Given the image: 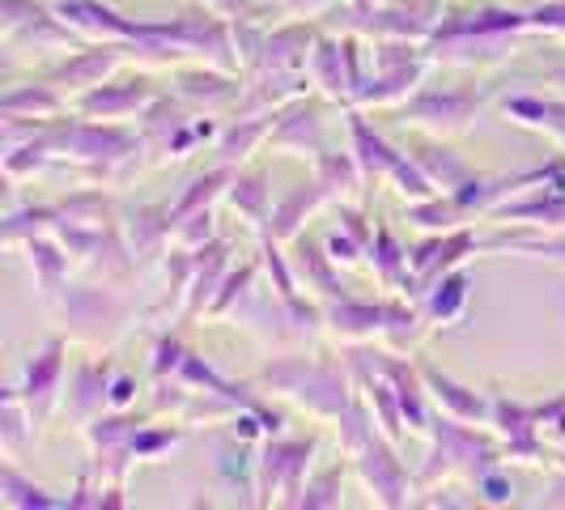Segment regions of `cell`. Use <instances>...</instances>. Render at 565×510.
Masks as SVG:
<instances>
[{"label":"cell","instance_id":"7","mask_svg":"<svg viewBox=\"0 0 565 510\" xmlns=\"http://www.w3.org/2000/svg\"><path fill=\"white\" fill-rule=\"evenodd\" d=\"M85 429V443L94 455V468L103 472V481L124 485L128 468L137 464V438L145 429V417H132L128 408H111V413H98Z\"/></svg>","mask_w":565,"mask_h":510},{"label":"cell","instance_id":"57","mask_svg":"<svg viewBox=\"0 0 565 510\" xmlns=\"http://www.w3.org/2000/svg\"><path fill=\"white\" fill-rule=\"evenodd\" d=\"M332 4H337V0H302L307 13H323V9H332Z\"/></svg>","mask_w":565,"mask_h":510},{"label":"cell","instance_id":"10","mask_svg":"<svg viewBox=\"0 0 565 510\" xmlns=\"http://www.w3.org/2000/svg\"><path fill=\"white\" fill-rule=\"evenodd\" d=\"M153 98L158 94H153L149 77L132 73V77H107L103 85L77 94L73 111L85 115V119H115V124H124V119H141Z\"/></svg>","mask_w":565,"mask_h":510},{"label":"cell","instance_id":"11","mask_svg":"<svg viewBox=\"0 0 565 510\" xmlns=\"http://www.w3.org/2000/svg\"><path fill=\"white\" fill-rule=\"evenodd\" d=\"M124 64V43H89V47H73L64 52V60H56L52 68H43V82H52L64 94H85L94 85H103L115 68Z\"/></svg>","mask_w":565,"mask_h":510},{"label":"cell","instance_id":"39","mask_svg":"<svg viewBox=\"0 0 565 510\" xmlns=\"http://www.w3.org/2000/svg\"><path fill=\"white\" fill-rule=\"evenodd\" d=\"M60 226V209L56 204H30V209H13L4 217V247H26L30 238L39 234H56Z\"/></svg>","mask_w":565,"mask_h":510},{"label":"cell","instance_id":"48","mask_svg":"<svg viewBox=\"0 0 565 510\" xmlns=\"http://www.w3.org/2000/svg\"><path fill=\"white\" fill-rule=\"evenodd\" d=\"M183 425H149L145 422L141 438H137V459H158L162 451H170L174 443H183Z\"/></svg>","mask_w":565,"mask_h":510},{"label":"cell","instance_id":"55","mask_svg":"<svg viewBox=\"0 0 565 510\" xmlns=\"http://www.w3.org/2000/svg\"><path fill=\"white\" fill-rule=\"evenodd\" d=\"M141 392V383L132 374H111V408H128Z\"/></svg>","mask_w":565,"mask_h":510},{"label":"cell","instance_id":"51","mask_svg":"<svg viewBox=\"0 0 565 510\" xmlns=\"http://www.w3.org/2000/svg\"><path fill=\"white\" fill-rule=\"evenodd\" d=\"M536 422H540V434H548V438L565 443V392L562 396H553L548 404H540Z\"/></svg>","mask_w":565,"mask_h":510},{"label":"cell","instance_id":"35","mask_svg":"<svg viewBox=\"0 0 565 510\" xmlns=\"http://www.w3.org/2000/svg\"><path fill=\"white\" fill-rule=\"evenodd\" d=\"M234 174H238V170L226 167V162H222V167H213V170H204V174H196V179L179 192V200L170 204V209H174V217H188V213H196V209H213L217 200H226Z\"/></svg>","mask_w":565,"mask_h":510},{"label":"cell","instance_id":"18","mask_svg":"<svg viewBox=\"0 0 565 510\" xmlns=\"http://www.w3.org/2000/svg\"><path fill=\"white\" fill-rule=\"evenodd\" d=\"M111 366H94V362H82V366L68 374V392H64V413L73 417V425H89L98 413L111 408Z\"/></svg>","mask_w":565,"mask_h":510},{"label":"cell","instance_id":"23","mask_svg":"<svg viewBox=\"0 0 565 510\" xmlns=\"http://www.w3.org/2000/svg\"><path fill=\"white\" fill-rule=\"evenodd\" d=\"M323 323H328L340 340L366 344V340L383 337L387 302H353V298H337V302L323 307Z\"/></svg>","mask_w":565,"mask_h":510},{"label":"cell","instance_id":"33","mask_svg":"<svg viewBox=\"0 0 565 510\" xmlns=\"http://www.w3.org/2000/svg\"><path fill=\"white\" fill-rule=\"evenodd\" d=\"M226 200L252 222V226H268V213H273V188H268V170H243L234 174V183H230Z\"/></svg>","mask_w":565,"mask_h":510},{"label":"cell","instance_id":"9","mask_svg":"<svg viewBox=\"0 0 565 510\" xmlns=\"http://www.w3.org/2000/svg\"><path fill=\"white\" fill-rule=\"evenodd\" d=\"M64 370H68V344H64V337H47L34 353H30L26 366H22L18 392H22V400L30 404V413H34V422L39 425L47 422L52 408L60 404Z\"/></svg>","mask_w":565,"mask_h":510},{"label":"cell","instance_id":"43","mask_svg":"<svg viewBox=\"0 0 565 510\" xmlns=\"http://www.w3.org/2000/svg\"><path fill=\"white\" fill-rule=\"evenodd\" d=\"M425 332L422 307H404V302H387V323H383V340L392 353H408Z\"/></svg>","mask_w":565,"mask_h":510},{"label":"cell","instance_id":"47","mask_svg":"<svg viewBox=\"0 0 565 510\" xmlns=\"http://www.w3.org/2000/svg\"><path fill=\"white\" fill-rule=\"evenodd\" d=\"M217 238V226H213V209H196L188 217H174V247L183 252H200Z\"/></svg>","mask_w":565,"mask_h":510},{"label":"cell","instance_id":"40","mask_svg":"<svg viewBox=\"0 0 565 510\" xmlns=\"http://www.w3.org/2000/svg\"><path fill=\"white\" fill-rule=\"evenodd\" d=\"M404 213H408V222H413V226L429 230V234H447V230H459L463 222H468V213L455 204L451 192H447V196L438 192V196L413 200Z\"/></svg>","mask_w":565,"mask_h":510},{"label":"cell","instance_id":"49","mask_svg":"<svg viewBox=\"0 0 565 510\" xmlns=\"http://www.w3.org/2000/svg\"><path fill=\"white\" fill-rule=\"evenodd\" d=\"M183 358H188V349L179 344V337H158L153 344V379H170V374H179L183 366Z\"/></svg>","mask_w":565,"mask_h":510},{"label":"cell","instance_id":"37","mask_svg":"<svg viewBox=\"0 0 565 510\" xmlns=\"http://www.w3.org/2000/svg\"><path fill=\"white\" fill-rule=\"evenodd\" d=\"M507 115L519 119L523 128L548 132L553 141L565 145V103H548V98H536V94H519V98L507 103Z\"/></svg>","mask_w":565,"mask_h":510},{"label":"cell","instance_id":"2","mask_svg":"<svg viewBox=\"0 0 565 510\" xmlns=\"http://www.w3.org/2000/svg\"><path fill=\"white\" fill-rule=\"evenodd\" d=\"M502 447L481 434L477 425L468 422H455V417H438V422L429 425V455H425V468L422 477H417V489H429V485L447 481L455 472H463V477H472V481H481L484 472H493V468H502Z\"/></svg>","mask_w":565,"mask_h":510},{"label":"cell","instance_id":"52","mask_svg":"<svg viewBox=\"0 0 565 510\" xmlns=\"http://www.w3.org/2000/svg\"><path fill=\"white\" fill-rule=\"evenodd\" d=\"M337 217H340V230H344V234H353V238L370 252V243H374V226L366 222V213H362V209H353V204H337Z\"/></svg>","mask_w":565,"mask_h":510},{"label":"cell","instance_id":"15","mask_svg":"<svg viewBox=\"0 0 565 510\" xmlns=\"http://www.w3.org/2000/svg\"><path fill=\"white\" fill-rule=\"evenodd\" d=\"M60 18L77 30L82 39H98V43H132L145 34V22H132L124 13H115L98 0H52Z\"/></svg>","mask_w":565,"mask_h":510},{"label":"cell","instance_id":"54","mask_svg":"<svg viewBox=\"0 0 565 510\" xmlns=\"http://www.w3.org/2000/svg\"><path fill=\"white\" fill-rule=\"evenodd\" d=\"M323 247H328V255H332L337 264H358V259L366 255V247H362L353 234H344V230H337V234H332Z\"/></svg>","mask_w":565,"mask_h":510},{"label":"cell","instance_id":"34","mask_svg":"<svg viewBox=\"0 0 565 510\" xmlns=\"http://www.w3.org/2000/svg\"><path fill=\"white\" fill-rule=\"evenodd\" d=\"M0 507H9V510H52V507H68V498H56L52 489L26 481V477L18 472V464H13V459H4V468H0Z\"/></svg>","mask_w":565,"mask_h":510},{"label":"cell","instance_id":"36","mask_svg":"<svg viewBox=\"0 0 565 510\" xmlns=\"http://www.w3.org/2000/svg\"><path fill=\"white\" fill-rule=\"evenodd\" d=\"M34 425L39 422H34V413H30V404L22 400V392L18 387H4L0 392V443H4L9 459L34 438Z\"/></svg>","mask_w":565,"mask_h":510},{"label":"cell","instance_id":"24","mask_svg":"<svg viewBox=\"0 0 565 510\" xmlns=\"http://www.w3.org/2000/svg\"><path fill=\"white\" fill-rule=\"evenodd\" d=\"M289 264H294L298 281L307 285V289H315L323 302H337V298H344V294H340L337 259L328 255V247L311 243L307 234H298V238L289 243Z\"/></svg>","mask_w":565,"mask_h":510},{"label":"cell","instance_id":"12","mask_svg":"<svg viewBox=\"0 0 565 510\" xmlns=\"http://www.w3.org/2000/svg\"><path fill=\"white\" fill-rule=\"evenodd\" d=\"M353 464H358L366 489L374 493V502H383V507H404V502H408L413 481H408V468L399 464L396 443H392L387 434H383V438L374 434L366 447L353 455Z\"/></svg>","mask_w":565,"mask_h":510},{"label":"cell","instance_id":"14","mask_svg":"<svg viewBox=\"0 0 565 510\" xmlns=\"http://www.w3.org/2000/svg\"><path fill=\"white\" fill-rule=\"evenodd\" d=\"M268 149L294 153V158H307V153L315 158L323 149V103L302 94L289 107H281L277 124H273V137H268Z\"/></svg>","mask_w":565,"mask_h":510},{"label":"cell","instance_id":"45","mask_svg":"<svg viewBox=\"0 0 565 510\" xmlns=\"http://www.w3.org/2000/svg\"><path fill=\"white\" fill-rule=\"evenodd\" d=\"M387 183L404 196V204L425 200V196H438V188H434V179L422 170V162H417V158H404V153H399V162L392 167V174H387Z\"/></svg>","mask_w":565,"mask_h":510},{"label":"cell","instance_id":"27","mask_svg":"<svg viewBox=\"0 0 565 510\" xmlns=\"http://www.w3.org/2000/svg\"><path fill=\"white\" fill-rule=\"evenodd\" d=\"M307 73H311V85L323 89V98L353 103V82H349V64H344V39H315Z\"/></svg>","mask_w":565,"mask_h":510},{"label":"cell","instance_id":"1","mask_svg":"<svg viewBox=\"0 0 565 510\" xmlns=\"http://www.w3.org/2000/svg\"><path fill=\"white\" fill-rule=\"evenodd\" d=\"M259 383L273 387L277 396L298 400L311 417L337 422L353 404V374L328 358H277L259 370Z\"/></svg>","mask_w":565,"mask_h":510},{"label":"cell","instance_id":"20","mask_svg":"<svg viewBox=\"0 0 565 510\" xmlns=\"http://www.w3.org/2000/svg\"><path fill=\"white\" fill-rule=\"evenodd\" d=\"M328 196L319 192V183L307 179V183H294L281 200H273V213H268V226L264 234L268 238H277V243H294L298 234H302V222L311 217L315 209H323Z\"/></svg>","mask_w":565,"mask_h":510},{"label":"cell","instance_id":"3","mask_svg":"<svg viewBox=\"0 0 565 510\" xmlns=\"http://www.w3.org/2000/svg\"><path fill=\"white\" fill-rule=\"evenodd\" d=\"M315 451H319V438L268 434V443L259 447V459H255V502L259 507H273V502L298 507V493L315 472Z\"/></svg>","mask_w":565,"mask_h":510},{"label":"cell","instance_id":"50","mask_svg":"<svg viewBox=\"0 0 565 510\" xmlns=\"http://www.w3.org/2000/svg\"><path fill=\"white\" fill-rule=\"evenodd\" d=\"M527 30H548V34H565V0H544L527 13Z\"/></svg>","mask_w":565,"mask_h":510},{"label":"cell","instance_id":"28","mask_svg":"<svg viewBox=\"0 0 565 510\" xmlns=\"http://www.w3.org/2000/svg\"><path fill=\"white\" fill-rule=\"evenodd\" d=\"M315 34L311 26H302V22H294V26H281V30H268L264 34V52H259V68L255 73H264V68H307L311 64V52H315Z\"/></svg>","mask_w":565,"mask_h":510},{"label":"cell","instance_id":"22","mask_svg":"<svg viewBox=\"0 0 565 510\" xmlns=\"http://www.w3.org/2000/svg\"><path fill=\"white\" fill-rule=\"evenodd\" d=\"M425 68H429V56L417 60V64H404V68H387V73H370L366 85L358 89V107H404L425 82Z\"/></svg>","mask_w":565,"mask_h":510},{"label":"cell","instance_id":"58","mask_svg":"<svg viewBox=\"0 0 565 510\" xmlns=\"http://www.w3.org/2000/svg\"><path fill=\"white\" fill-rule=\"evenodd\" d=\"M353 9H379V4H387V0H349Z\"/></svg>","mask_w":565,"mask_h":510},{"label":"cell","instance_id":"6","mask_svg":"<svg viewBox=\"0 0 565 510\" xmlns=\"http://www.w3.org/2000/svg\"><path fill=\"white\" fill-rule=\"evenodd\" d=\"M0 39L4 47H34V52H73L82 47V34L60 18L56 9H43L34 0H0Z\"/></svg>","mask_w":565,"mask_h":510},{"label":"cell","instance_id":"59","mask_svg":"<svg viewBox=\"0 0 565 510\" xmlns=\"http://www.w3.org/2000/svg\"><path fill=\"white\" fill-rule=\"evenodd\" d=\"M285 4H289V9H302V0H285Z\"/></svg>","mask_w":565,"mask_h":510},{"label":"cell","instance_id":"56","mask_svg":"<svg viewBox=\"0 0 565 510\" xmlns=\"http://www.w3.org/2000/svg\"><path fill=\"white\" fill-rule=\"evenodd\" d=\"M544 507H565V468H557V472H553L548 493H544Z\"/></svg>","mask_w":565,"mask_h":510},{"label":"cell","instance_id":"4","mask_svg":"<svg viewBox=\"0 0 565 510\" xmlns=\"http://www.w3.org/2000/svg\"><path fill=\"white\" fill-rule=\"evenodd\" d=\"M484 107H489V89L472 82V85H447V89L422 85L396 111L404 124L425 128L434 137H459V132H468L481 119Z\"/></svg>","mask_w":565,"mask_h":510},{"label":"cell","instance_id":"19","mask_svg":"<svg viewBox=\"0 0 565 510\" xmlns=\"http://www.w3.org/2000/svg\"><path fill=\"white\" fill-rule=\"evenodd\" d=\"M119 230H124L128 247L137 255V264L158 259L162 247L174 243V209H170V204H141V209L128 213V222Z\"/></svg>","mask_w":565,"mask_h":510},{"label":"cell","instance_id":"17","mask_svg":"<svg viewBox=\"0 0 565 510\" xmlns=\"http://www.w3.org/2000/svg\"><path fill=\"white\" fill-rule=\"evenodd\" d=\"M422 379H425V392H429V400H434L438 413H447V417L468 422V425H489L493 400L484 396V392L463 387V383H455L451 374H443V370H434V366H422Z\"/></svg>","mask_w":565,"mask_h":510},{"label":"cell","instance_id":"60","mask_svg":"<svg viewBox=\"0 0 565 510\" xmlns=\"http://www.w3.org/2000/svg\"><path fill=\"white\" fill-rule=\"evenodd\" d=\"M553 77H557V82H565V68H562V73H553Z\"/></svg>","mask_w":565,"mask_h":510},{"label":"cell","instance_id":"26","mask_svg":"<svg viewBox=\"0 0 565 510\" xmlns=\"http://www.w3.org/2000/svg\"><path fill=\"white\" fill-rule=\"evenodd\" d=\"M315 183H319V192L328 196V204H349V200L358 196V188L366 183V170L358 167V158H353V149L349 153H337V149H319L315 153Z\"/></svg>","mask_w":565,"mask_h":510},{"label":"cell","instance_id":"21","mask_svg":"<svg viewBox=\"0 0 565 510\" xmlns=\"http://www.w3.org/2000/svg\"><path fill=\"white\" fill-rule=\"evenodd\" d=\"M230 273V243L226 238H213L209 247L192 252V277H188V302H183V315H200L209 311L213 294L222 277Z\"/></svg>","mask_w":565,"mask_h":510},{"label":"cell","instance_id":"31","mask_svg":"<svg viewBox=\"0 0 565 510\" xmlns=\"http://www.w3.org/2000/svg\"><path fill=\"white\" fill-rule=\"evenodd\" d=\"M0 115H22V119H60L64 115V94L52 82L9 85L0 94Z\"/></svg>","mask_w":565,"mask_h":510},{"label":"cell","instance_id":"25","mask_svg":"<svg viewBox=\"0 0 565 510\" xmlns=\"http://www.w3.org/2000/svg\"><path fill=\"white\" fill-rule=\"evenodd\" d=\"M26 264H30V273H34V285H39V294H43V302L52 307L60 298V289L68 285L73 255L64 252V243H60L56 234H39V238L26 243Z\"/></svg>","mask_w":565,"mask_h":510},{"label":"cell","instance_id":"38","mask_svg":"<svg viewBox=\"0 0 565 510\" xmlns=\"http://www.w3.org/2000/svg\"><path fill=\"white\" fill-rule=\"evenodd\" d=\"M413 158L422 162V170L429 174V179H434V188H438V192H455V188H463V183L477 174V170L468 167L459 153H451L447 145H438V141L422 145Z\"/></svg>","mask_w":565,"mask_h":510},{"label":"cell","instance_id":"16","mask_svg":"<svg viewBox=\"0 0 565 510\" xmlns=\"http://www.w3.org/2000/svg\"><path fill=\"white\" fill-rule=\"evenodd\" d=\"M519 47V34H443L429 39V60H447L459 68H489V64H507Z\"/></svg>","mask_w":565,"mask_h":510},{"label":"cell","instance_id":"32","mask_svg":"<svg viewBox=\"0 0 565 510\" xmlns=\"http://www.w3.org/2000/svg\"><path fill=\"white\" fill-rule=\"evenodd\" d=\"M468 302H472V277L463 268L447 273L443 281H434L422 294V311L429 323H455L459 315L468 311Z\"/></svg>","mask_w":565,"mask_h":510},{"label":"cell","instance_id":"53","mask_svg":"<svg viewBox=\"0 0 565 510\" xmlns=\"http://www.w3.org/2000/svg\"><path fill=\"white\" fill-rule=\"evenodd\" d=\"M477 489H481V498L489 502V507H507L510 498H514V489H510V481L502 477V468L484 472L481 481H477Z\"/></svg>","mask_w":565,"mask_h":510},{"label":"cell","instance_id":"41","mask_svg":"<svg viewBox=\"0 0 565 510\" xmlns=\"http://www.w3.org/2000/svg\"><path fill=\"white\" fill-rule=\"evenodd\" d=\"M370 255H374L379 281L387 285V289H404V281H408V252L399 247V238L387 226H374V243H370Z\"/></svg>","mask_w":565,"mask_h":510},{"label":"cell","instance_id":"46","mask_svg":"<svg viewBox=\"0 0 565 510\" xmlns=\"http://www.w3.org/2000/svg\"><path fill=\"white\" fill-rule=\"evenodd\" d=\"M255 268L259 264H243V268H230L222 285H217V294H213V302H209V315H230L238 307V298H247L255 285Z\"/></svg>","mask_w":565,"mask_h":510},{"label":"cell","instance_id":"5","mask_svg":"<svg viewBox=\"0 0 565 510\" xmlns=\"http://www.w3.org/2000/svg\"><path fill=\"white\" fill-rule=\"evenodd\" d=\"M52 311L82 340H115L132 319L128 302L107 285H64Z\"/></svg>","mask_w":565,"mask_h":510},{"label":"cell","instance_id":"29","mask_svg":"<svg viewBox=\"0 0 565 510\" xmlns=\"http://www.w3.org/2000/svg\"><path fill=\"white\" fill-rule=\"evenodd\" d=\"M349 149H353L358 167L366 170V179H374V183H387L392 167L399 162V153L370 128L362 111H349Z\"/></svg>","mask_w":565,"mask_h":510},{"label":"cell","instance_id":"44","mask_svg":"<svg viewBox=\"0 0 565 510\" xmlns=\"http://www.w3.org/2000/svg\"><path fill=\"white\" fill-rule=\"evenodd\" d=\"M340 477H344V459H332V464L315 468L311 477H307V485H302V493H298V507L307 510L340 507Z\"/></svg>","mask_w":565,"mask_h":510},{"label":"cell","instance_id":"8","mask_svg":"<svg viewBox=\"0 0 565 510\" xmlns=\"http://www.w3.org/2000/svg\"><path fill=\"white\" fill-rule=\"evenodd\" d=\"M472 252H477V234L463 226L425 238L422 247L408 252V281H404L399 294H425L434 281H443L447 273H455Z\"/></svg>","mask_w":565,"mask_h":510},{"label":"cell","instance_id":"13","mask_svg":"<svg viewBox=\"0 0 565 510\" xmlns=\"http://www.w3.org/2000/svg\"><path fill=\"white\" fill-rule=\"evenodd\" d=\"M243 77L234 68H217V64H188V68H174V94L183 103H192L200 111H226L238 107L243 98Z\"/></svg>","mask_w":565,"mask_h":510},{"label":"cell","instance_id":"30","mask_svg":"<svg viewBox=\"0 0 565 510\" xmlns=\"http://www.w3.org/2000/svg\"><path fill=\"white\" fill-rule=\"evenodd\" d=\"M273 124H277V111L273 115H238L230 128H222V137H217V158H222L226 167L238 170L259 145H268Z\"/></svg>","mask_w":565,"mask_h":510},{"label":"cell","instance_id":"42","mask_svg":"<svg viewBox=\"0 0 565 510\" xmlns=\"http://www.w3.org/2000/svg\"><path fill=\"white\" fill-rule=\"evenodd\" d=\"M56 209H60V217H64V222H82V226L103 230V226H111L115 222V204L103 188H82V192H73L68 200H60Z\"/></svg>","mask_w":565,"mask_h":510}]
</instances>
